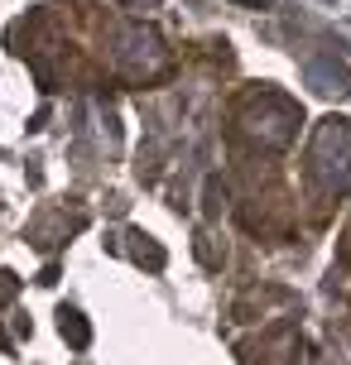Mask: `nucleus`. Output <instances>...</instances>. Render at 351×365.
Masks as SVG:
<instances>
[{
    "instance_id": "1",
    "label": "nucleus",
    "mask_w": 351,
    "mask_h": 365,
    "mask_svg": "<svg viewBox=\"0 0 351 365\" xmlns=\"http://www.w3.org/2000/svg\"><path fill=\"white\" fill-rule=\"evenodd\" d=\"M68 331H73V341H77V346L87 341V327L77 322V312H63V336H68Z\"/></svg>"
}]
</instances>
